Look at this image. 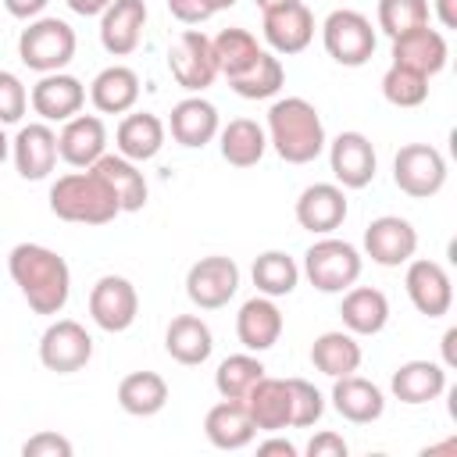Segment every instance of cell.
Returning a JSON list of instances; mask_svg holds the SVG:
<instances>
[{
    "instance_id": "1",
    "label": "cell",
    "mask_w": 457,
    "mask_h": 457,
    "mask_svg": "<svg viewBox=\"0 0 457 457\" xmlns=\"http://www.w3.org/2000/svg\"><path fill=\"white\" fill-rule=\"evenodd\" d=\"M7 271L36 314L54 318L64 311L71 296V268L57 250L43 243H18L7 253Z\"/></svg>"
},
{
    "instance_id": "2",
    "label": "cell",
    "mask_w": 457,
    "mask_h": 457,
    "mask_svg": "<svg viewBox=\"0 0 457 457\" xmlns=\"http://www.w3.org/2000/svg\"><path fill=\"white\" fill-rule=\"evenodd\" d=\"M268 146L286 164H311L325 150V125L311 100L303 96H282L268 107Z\"/></svg>"
},
{
    "instance_id": "3",
    "label": "cell",
    "mask_w": 457,
    "mask_h": 457,
    "mask_svg": "<svg viewBox=\"0 0 457 457\" xmlns=\"http://www.w3.org/2000/svg\"><path fill=\"white\" fill-rule=\"evenodd\" d=\"M50 211L75 225H107L121 214V204L107 179L93 168H75L50 186Z\"/></svg>"
},
{
    "instance_id": "4",
    "label": "cell",
    "mask_w": 457,
    "mask_h": 457,
    "mask_svg": "<svg viewBox=\"0 0 457 457\" xmlns=\"http://www.w3.org/2000/svg\"><path fill=\"white\" fill-rule=\"evenodd\" d=\"M75 29L61 18H32L21 36H18V57L25 68L39 71V75H50V71H64L68 61L75 57Z\"/></svg>"
},
{
    "instance_id": "5",
    "label": "cell",
    "mask_w": 457,
    "mask_h": 457,
    "mask_svg": "<svg viewBox=\"0 0 457 457\" xmlns=\"http://www.w3.org/2000/svg\"><path fill=\"white\" fill-rule=\"evenodd\" d=\"M364 257L353 243L336 239V236H321L318 243L307 246L303 253V275L318 293H346L357 278H361Z\"/></svg>"
},
{
    "instance_id": "6",
    "label": "cell",
    "mask_w": 457,
    "mask_h": 457,
    "mask_svg": "<svg viewBox=\"0 0 457 457\" xmlns=\"http://www.w3.org/2000/svg\"><path fill=\"white\" fill-rule=\"evenodd\" d=\"M321 43H325V54H328L336 64H343V68H361V64L371 61L378 36H375L371 21H368L361 11H353V7H336V11L321 21Z\"/></svg>"
},
{
    "instance_id": "7",
    "label": "cell",
    "mask_w": 457,
    "mask_h": 457,
    "mask_svg": "<svg viewBox=\"0 0 457 457\" xmlns=\"http://www.w3.org/2000/svg\"><path fill=\"white\" fill-rule=\"evenodd\" d=\"M393 182L414 200H428L446 186V157L432 143H407L393 157Z\"/></svg>"
},
{
    "instance_id": "8",
    "label": "cell",
    "mask_w": 457,
    "mask_h": 457,
    "mask_svg": "<svg viewBox=\"0 0 457 457\" xmlns=\"http://www.w3.org/2000/svg\"><path fill=\"white\" fill-rule=\"evenodd\" d=\"M93 357V336L75 318H57L39 336V364L57 375H75Z\"/></svg>"
},
{
    "instance_id": "9",
    "label": "cell",
    "mask_w": 457,
    "mask_h": 457,
    "mask_svg": "<svg viewBox=\"0 0 457 457\" xmlns=\"http://www.w3.org/2000/svg\"><path fill=\"white\" fill-rule=\"evenodd\" d=\"M168 71H171V79H175L182 89L204 93V89L218 79L211 36H204L200 29H182V32L175 36V43L168 46Z\"/></svg>"
},
{
    "instance_id": "10",
    "label": "cell",
    "mask_w": 457,
    "mask_h": 457,
    "mask_svg": "<svg viewBox=\"0 0 457 457\" xmlns=\"http://www.w3.org/2000/svg\"><path fill=\"white\" fill-rule=\"evenodd\" d=\"M239 289V264L225 253H211L200 257L196 264H189L186 271V296L200 307V311H218L225 307Z\"/></svg>"
},
{
    "instance_id": "11",
    "label": "cell",
    "mask_w": 457,
    "mask_h": 457,
    "mask_svg": "<svg viewBox=\"0 0 457 457\" xmlns=\"http://www.w3.org/2000/svg\"><path fill=\"white\" fill-rule=\"evenodd\" d=\"M139 314V293L125 275H100L89 289V318L104 332L132 328Z\"/></svg>"
},
{
    "instance_id": "12",
    "label": "cell",
    "mask_w": 457,
    "mask_h": 457,
    "mask_svg": "<svg viewBox=\"0 0 457 457\" xmlns=\"http://www.w3.org/2000/svg\"><path fill=\"white\" fill-rule=\"evenodd\" d=\"M328 146V168H332V179L336 186L343 189H364L375 182V171H378V157H375V146L364 132L350 129V132H339Z\"/></svg>"
},
{
    "instance_id": "13",
    "label": "cell",
    "mask_w": 457,
    "mask_h": 457,
    "mask_svg": "<svg viewBox=\"0 0 457 457\" xmlns=\"http://www.w3.org/2000/svg\"><path fill=\"white\" fill-rule=\"evenodd\" d=\"M403 289H407L414 311L425 314V318H443L453 307V282H450V275L439 261L411 257L407 275H403Z\"/></svg>"
},
{
    "instance_id": "14",
    "label": "cell",
    "mask_w": 457,
    "mask_h": 457,
    "mask_svg": "<svg viewBox=\"0 0 457 457\" xmlns=\"http://www.w3.org/2000/svg\"><path fill=\"white\" fill-rule=\"evenodd\" d=\"M264 21H261V32H264V43L271 46V54H300L311 46L314 39V14L303 0H293V4H282V7H271V11H261Z\"/></svg>"
},
{
    "instance_id": "15",
    "label": "cell",
    "mask_w": 457,
    "mask_h": 457,
    "mask_svg": "<svg viewBox=\"0 0 457 457\" xmlns=\"http://www.w3.org/2000/svg\"><path fill=\"white\" fill-rule=\"evenodd\" d=\"M418 250V232L407 218L400 214H382L364 228V253L382 264V268H400L414 257Z\"/></svg>"
},
{
    "instance_id": "16",
    "label": "cell",
    "mask_w": 457,
    "mask_h": 457,
    "mask_svg": "<svg viewBox=\"0 0 457 457\" xmlns=\"http://www.w3.org/2000/svg\"><path fill=\"white\" fill-rule=\"evenodd\" d=\"M29 104L39 114V121H61L64 125L68 118L82 114L86 86L68 71H50V75H39V82L29 93Z\"/></svg>"
},
{
    "instance_id": "17",
    "label": "cell",
    "mask_w": 457,
    "mask_h": 457,
    "mask_svg": "<svg viewBox=\"0 0 457 457\" xmlns=\"http://www.w3.org/2000/svg\"><path fill=\"white\" fill-rule=\"evenodd\" d=\"M296 225L314 236H332L346 221V193L336 182H314L296 196Z\"/></svg>"
},
{
    "instance_id": "18",
    "label": "cell",
    "mask_w": 457,
    "mask_h": 457,
    "mask_svg": "<svg viewBox=\"0 0 457 457\" xmlns=\"http://www.w3.org/2000/svg\"><path fill=\"white\" fill-rule=\"evenodd\" d=\"M107 154V125L100 114H75L57 132V157L71 168H89Z\"/></svg>"
},
{
    "instance_id": "19",
    "label": "cell",
    "mask_w": 457,
    "mask_h": 457,
    "mask_svg": "<svg viewBox=\"0 0 457 457\" xmlns=\"http://www.w3.org/2000/svg\"><path fill=\"white\" fill-rule=\"evenodd\" d=\"M11 157L21 179L39 182L54 171L57 164V132L50 129V121H29L18 129V136L11 139Z\"/></svg>"
},
{
    "instance_id": "20",
    "label": "cell",
    "mask_w": 457,
    "mask_h": 457,
    "mask_svg": "<svg viewBox=\"0 0 457 457\" xmlns=\"http://www.w3.org/2000/svg\"><path fill=\"white\" fill-rule=\"evenodd\" d=\"M146 29V0H111L100 14V46L111 57H129Z\"/></svg>"
},
{
    "instance_id": "21",
    "label": "cell",
    "mask_w": 457,
    "mask_h": 457,
    "mask_svg": "<svg viewBox=\"0 0 457 457\" xmlns=\"http://www.w3.org/2000/svg\"><path fill=\"white\" fill-rule=\"evenodd\" d=\"M246 414L253 421L257 432H282L293 421V393H289V378H271L261 375L250 393L243 396Z\"/></svg>"
},
{
    "instance_id": "22",
    "label": "cell",
    "mask_w": 457,
    "mask_h": 457,
    "mask_svg": "<svg viewBox=\"0 0 457 457\" xmlns=\"http://www.w3.org/2000/svg\"><path fill=\"white\" fill-rule=\"evenodd\" d=\"M164 129L171 132V139H175L179 146L200 150V146H207V143L218 136L221 118H218V107H214L211 100H204L200 93H193V96H186V100H179V104L171 107Z\"/></svg>"
},
{
    "instance_id": "23",
    "label": "cell",
    "mask_w": 457,
    "mask_h": 457,
    "mask_svg": "<svg viewBox=\"0 0 457 457\" xmlns=\"http://www.w3.org/2000/svg\"><path fill=\"white\" fill-rule=\"evenodd\" d=\"M446 57H450L446 36L439 29H432V25H418V29H411V32L393 39V64L421 71L425 79L439 75L446 68Z\"/></svg>"
},
{
    "instance_id": "24",
    "label": "cell",
    "mask_w": 457,
    "mask_h": 457,
    "mask_svg": "<svg viewBox=\"0 0 457 457\" xmlns=\"http://www.w3.org/2000/svg\"><path fill=\"white\" fill-rule=\"evenodd\" d=\"M282 328H286V318H282L278 303H275L271 296H264V293L250 296V300L239 307V314H236V336H239V343H243L250 353L271 350V346L278 343Z\"/></svg>"
},
{
    "instance_id": "25",
    "label": "cell",
    "mask_w": 457,
    "mask_h": 457,
    "mask_svg": "<svg viewBox=\"0 0 457 457\" xmlns=\"http://www.w3.org/2000/svg\"><path fill=\"white\" fill-rule=\"evenodd\" d=\"M332 407H336L339 418H346L353 425H371V421L382 418L386 396L371 378L350 371V375L332 378Z\"/></svg>"
},
{
    "instance_id": "26",
    "label": "cell",
    "mask_w": 457,
    "mask_h": 457,
    "mask_svg": "<svg viewBox=\"0 0 457 457\" xmlns=\"http://www.w3.org/2000/svg\"><path fill=\"white\" fill-rule=\"evenodd\" d=\"M389 389L400 403L407 407H421V403H432L446 393V368L439 361H403L393 378H389Z\"/></svg>"
},
{
    "instance_id": "27",
    "label": "cell",
    "mask_w": 457,
    "mask_h": 457,
    "mask_svg": "<svg viewBox=\"0 0 457 457\" xmlns=\"http://www.w3.org/2000/svg\"><path fill=\"white\" fill-rule=\"evenodd\" d=\"M164 136H168V129H164V121H161L157 114H150V111H132V114H125V118L118 121V129H114V146H118L121 157L143 164V161H154V157L161 154Z\"/></svg>"
},
{
    "instance_id": "28",
    "label": "cell",
    "mask_w": 457,
    "mask_h": 457,
    "mask_svg": "<svg viewBox=\"0 0 457 457\" xmlns=\"http://www.w3.org/2000/svg\"><path fill=\"white\" fill-rule=\"evenodd\" d=\"M204 436H207V443L218 446V450H243V446L253 443L257 428H253V421H250L243 400H225V396H221V400L204 414Z\"/></svg>"
},
{
    "instance_id": "29",
    "label": "cell",
    "mask_w": 457,
    "mask_h": 457,
    "mask_svg": "<svg viewBox=\"0 0 457 457\" xmlns=\"http://www.w3.org/2000/svg\"><path fill=\"white\" fill-rule=\"evenodd\" d=\"M339 318H343V328L353 332V336H378L386 328V321H389V300H386L382 289L353 282L343 293Z\"/></svg>"
},
{
    "instance_id": "30",
    "label": "cell",
    "mask_w": 457,
    "mask_h": 457,
    "mask_svg": "<svg viewBox=\"0 0 457 457\" xmlns=\"http://www.w3.org/2000/svg\"><path fill=\"white\" fill-rule=\"evenodd\" d=\"M164 350L171 361L186 364V368H196L211 357L214 350V336H211V325L200 318V314H175L164 328Z\"/></svg>"
},
{
    "instance_id": "31",
    "label": "cell",
    "mask_w": 457,
    "mask_h": 457,
    "mask_svg": "<svg viewBox=\"0 0 457 457\" xmlns=\"http://www.w3.org/2000/svg\"><path fill=\"white\" fill-rule=\"evenodd\" d=\"M89 100L100 114H129L139 100V75L129 64H107L89 82Z\"/></svg>"
},
{
    "instance_id": "32",
    "label": "cell",
    "mask_w": 457,
    "mask_h": 457,
    "mask_svg": "<svg viewBox=\"0 0 457 457\" xmlns=\"http://www.w3.org/2000/svg\"><path fill=\"white\" fill-rule=\"evenodd\" d=\"M218 150L232 168H253L268 150V132L253 118H232L218 129Z\"/></svg>"
},
{
    "instance_id": "33",
    "label": "cell",
    "mask_w": 457,
    "mask_h": 457,
    "mask_svg": "<svg viewBox=\"0 0 457 457\" xmlns=\"http://www.w3.org/2000/svg\"><path fill=\"white\" fill-rule=\"evenodd\" d=\"M89 168L107 179V186L114 189V196H118V204H121V214L143 211V204H146V179H143V171H139L136 161H129V157H121V154L114 150V154H104V157H100L96 164H89Z\"/></svg>"
},
{
    "instance_id": "34",
    "label": "cell",
    "mask_w": 457,
    "mask_h": 457,
    "mask_svg": "<svg viewBox=\"0 0 457 457\" xmlns=\"http://www.w3.org/2000/svg\"><path fill=\"white\" fill-rule=\"evenodd\" d=\"M361 343L353 332L346 328H332V332H321L314 343H311V364L328 375V378H339V375H350L361 368Z\"/></svg>"
},
{
    "instance_id": "35",
    "label": "cell",
    "mask_w": 457,
    "mask_h": 457,
    "mask_svg": "<svg viewBox=\"0 0 457 457\" xmlns=\"http://www.w3.org/2000/svg\"><path fill=\"white\" fill-rule=\"evenodd\" d=\"M118 403L132 418H154L168 403V382L157 371H129L118 382Z\"/></svg>"
},
{
    "instance_id": "36",
    "label": "cell",
    "mask_w": 457,
    "mask_h": 457,
    "mask_svg": "<svg viewBox=\"0 0 457 457\" xmlns=\"http://www.w3.org/2000/svg\"><path fill=\"white\" fill-rule=\"evenodd\" d=\"M250 278L257 286V293L278 300V296H289L300 282V264L286 253V250H264L253 257V268H250Z\"/></svg>"
},
{
    "instance_id": "37",
    "label": "cell",
    "mask_w": 457,
    "mask_h": 457,
    "mask_svg": "<svg viewBox=\"0 0 457 457\" xmlns=\"http://www.w3.org/2000/svg\"><path fill=\"white\" fill-rule=\"evenodd\" d=\"M228 86H232V93L243 96V100H268V96H275V93L286 86V68H282L278 54L261 50L257 61H253L243 75L228 79Z\"/></svg>"
},
{
    "instance_id": "38",
    "label": "cell",
    "mask_w": 457,
    "mask_h": 457,
    "mask_svg": "<svg viewBox=\"0 0 457 457\" xmlns=\"http://www.w3.org/2000/svg\"><path fill=\"white\" fill-rule=\"evenodd\" d=\"M211 50H214L218 75H225V79L243 75V71L257 61V54H261L257 36H253L250 29H221V32L211 39Z\"/></svg>"
},
{
    "instance_id": "39",
    "label": "cell",
    "mask_w": 457,
    "mask_h": 457,
    "mask_svg": "<svg viewBox=\"0 0 457 457\" xmlns=\"http://www.w3.org/2000/svg\"><path fill=\"white\" fill-rule=\"evenodd\" d=\"M264 375V364H261V357L257 353H232V357H225L221 364H218V371H214V389H218V396H225V400H243L246 393H250V386L257 382Z\"/></svg>"
},
{
    "instance_id": "40",
    "label": "cell",
    "mask_w": 457,
    "mask_h": 457,
    "mask_svg": "<svg viewBox=\"0 0 457 457\" xmlns=\"http://www.w3.org/2000/svg\"><path fill=\"white\" fill-rule=\"evenodd\" d=\"M382 96L393 107H418L428 100V79L403 64H389L382 75Z\"/></svg>"
},
{
    "instance_id": "41",
    "label": "cell",
    "mask_w": 457,
    "mask_h": 457,
    "mask_svg": "<svg viewBox=\"0 0 457 457\" xmlns=\"http://www.w3.org/2000/svg\"><path fill=\"white\" fill-rule=\"evenodd\" d=\"M418 25H428V0H378V29L389 39Z\"/></svg>"
},
{
    "instance_id": "42",
    "label": "cell",
    "mask_w": 457,
    "mask_h": 457,
    "mask_svg": "<svg viewBox=\"0 0 457 457\" xmlns=\"http://www.w3.org/2000/svg\"><path fill=\"white\" fill-rule=\"evenodd\" d=\"M289 393H293V428H311L321 421L325 414V396L314 382L307 378H289Z\"/></svg>"
},
{
    "instance_id": "43",
    "label": "cell",
    "mask_w": 457,
    "mask_h": 457,
    "mask_svg": "<svg viewBox=\"0 0 457 457\" xmlns=\"http://www.w3.org/2000/svg\"><path fill=\"white\" fill-rule=\"evenodd\" d=\"M25 111H29V89H25V82L14 71L0 68V125L21 121Z\"/></svg>"
},
{
    "instance_id": "44",
    "label": "cell",
    "mask_w": 457,
    "mask_h": 457,
    "mask_svg": "<svg viewBox=\"0 0 457 457\" xmlns=\"http://www.w3.org/2000/svg\"><path fill=\"white\" fill-rule=\"evenodd\" d=\"M21 457H71V443L57 432H36L21 443Z\"/></svg>"
},
{
    "instance_id": "45",
    "label": "cell",
    "mask_w": 457,
    "mask_h": 457,
    "mask_svg": "<svg viewBox=\"0 0 457 457\" xmlns=\"http://www.w3.org/2000/svg\"><path fill=\"white\" fill-rule=\"evenodd\" d=\"M168 11H171V18H179L182 25H204L211 14H218L211 0H168Z\"/></svg>"
},
{
    "instance_id": "46",
    "label": "cell",
    "mask_w": 457,
    "mask_h": 457,
    "mask_svg": "<svg viewBox=\"0 0 457 457\" xmlns=\"http://www.w3.org/2000/svg\"><path fill=\"white\" fill-rule=\"evenodd\" d=\"M346 453H350L346 439H343L339 432H332V428L318 432V436L307 443V457H346Z\"/></svg>"
},
{
    "instance_id": "47",
    "label": "cell",
    "mask_w": 457,
    "mask_h": 457,
    "mask_svg": "<svg viewBox=\"0 0 457 457\" xmlns=\"http://www.w3.org/2000/svg\"><path fill=\"white\" fill-rule=\"evenodd\" d=\"M46 4H50V0H4L7 14L18 18V21H32V18H39Z\"/></svg>"
},
{
    "instance_id": "48",
    "label": "cell",
    "mask_w": 457,
    "mask_h": 457,
    "mask_svg": "<svg viewBox=\"0 0 457 457\" xmlns=\"http://www.w3.org/2000/svg\"><path fill=\"white\" fill-rule=\"evenodd\" d=\"M257 453H261V457H275V453H278V457H296V446H293L289 439H282V436L271 432V439L257 443Z\"/></svg>"
},
{
    "instance_id": "49",
    "label": "cell",
    "mask_w": 457,
    "mask_h": 457,
    "mask_svg": "<svg viewBox=\"0 0 457 457\" xmlns=\"http://www.w3.org/2000/svg\"><path fill=\"white\" fill-rule=\"evenodd\" d=\"M111 0H68V7L75 11V14H82V18H93V14H104V7H107Z\"/></svg>"
},
{
    "instance_id": "50",
    "label": "cell",
    "mask_w": 457,
    "mask_h": 457,
    "mask_svg": "<svg viewBox=\"0 0 457 457\" xmlns=\"http://www.w3.org/2000/svg\"><path fill=\"white\" fill-rule=\"evenodd\" d=\"M453 343H457V328H446V336H443V368H453L457 364Z\"/></svg>"
},
{
    "instance_id": "51",
    "label": "cell",
    "mask_w": 457,
    "mask_h": 457,
    "mask_svg": "<svg viewBox=\"0 0 457 457\" xmlns=\"http://www.w3.org/2000/svg\"><path fill=\"white\" fill-rule=\"evenodd\" d=\"M7 154H11V139H7V132H4V125H0V164L7 161Z\"/></svg>"
},
{
    "instance_id": "52",
    "label": "cell",
    "mask_w": 457,
    "mask_h": 457,
    "mask_svg": "<svg viewBox=\"0 0 457 457\" xmlns=\"http://www.w3.org/2000/svg\"><path fill=\"white\" fill-rule=\"evenodd\" d=\"M261 11H271V7H282V4H293V0H253Z\"/></svg>"
},
{
    "instance_id": "53",
    "label": "cell",
    "mask_w": 457,
    "mask_h": 457,
    "mask_svg": "<svg viewBox=\"0 0 457 457\" xmlns=\"http://www.w3.org/2000/svg\"><path fill=\"white\" fill-rule=\"evenodd\" d=\"M211 4H214V11H225V7H236L239 0H211Z\"/></svg>"
}]
</instances>
